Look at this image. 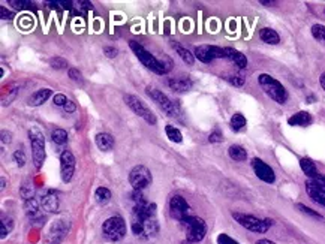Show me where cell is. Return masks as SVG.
<instances>
[{
  "label": "cell",
  "instance_id": "1",
  "mask_svg": "<svg viewBox=\"0 0 325 244\" xmlns=\"http://www.w3.org/2000/svg\"><path fill=\"white\" fill-rule=\"evenodd\" d=\"M258 83L261 86V89L264 90L268 97H271L274 102L283 105L288 100V92L287 89L283 87V84L280 81H277L276 78H273L268 74H261L258 76Z\"/></svg>",
  "mask_w": 325,
  "mask_h": 244
},
{
  "label": "cell",
  "instance_id": "2",
  "mask_svg": "<svg viewBox=\"0 0 325 244\" xmlns=\"http://www.w3.org/2000/svg\"><path fill=\"white\" fill-rule=\"evenodd\" d=\"M178 223H180V226H181L183 232H185L186 240L189 243H199L207 235V223L201 217L191 214L183 220H180Z\"/></svg>",
  "mask_w": 325,
  "mask_h": 244
},
{
  "label": "cell",
  "instance_id": "3",
  "mask_svg": "<svg viewBox=\"0 0 325 244\" xmlns=\"http://www.w3.org/2000/svg\"><path fill=\"white\" fill-rule=\"evenodd\" d=\"M232 219L238 223L240 226H243L250 232H255V234H266L274 223L271 219H259L256 216L246 214V213H238V211L232 213Z\"/></svg>",
  "mask_w": 325,
  "mask_h": 244
},
{
  "label": "cell",
  "instance_id": "4",
  "mask_svg": "<svg viewBox=\"0 0 325 244\" xmlns=\"http://www.w3.org/2000/svg\"><path fill=\"white\" fill-rule=\"evenodd\" d=\"M129 47L134 51V54L136 56V58L147 69H150L152 72H154L157 75H165V71H164V68H162V63H160V58L153 56L149 50H146L144 45H141L139 42H136V40H131Z\"/></svg>",
  "mask_w": 325,
  "mask_h": 244
},
{
  "label": "cell",
  "instance_id": "5",
  "mask_svg": "<svg viewBox=\"0 0 325 244\" xmlns=\"http://www.w3.org/2000/svg\"><path fill=\"white\" fill-rule=\"evenodd\" d=\"M29 141H30V147H32L33 165L36 169H40L45 162V157H47L44 133L39 131V128H32L29 131Z\"/></svg>",
  "mask_w": 325,
  "mask_h": 244
},
{
  "label": "cell",
  "instance_id": "6",
  "mask_svg": "<svg viewBox=\"0 0 325 244\" xmlns=\"http://www.w3.org/2000/svg\"><path fill=\"white\" fill-rule=\"evenodd\" d=\"M126 231H128L126 222L120 216L108 217L102 225V235L105 240H108L111 243H117L120 240H123L126 235Z\"/></svg>",
  "mask_w": 325,
  "mask_h": 244
},
{
  "label": "cell",
  "instance_id": "7",
  "mask_svg": "<svg viewBox=\"0 0 325 244\" xmlns=\"http://www.w3.org/2000/svg\"><path fill=\"white\" fill-rule=\"evenodd\" d=\"M147 94H149V97L153 100V102L162 110V111H165L170 117H178L180 115V108H178V105L175 104V102H172V100L167 96V94H164L160 90H157V89H154V87H147Z\"/></svg>",
  "mask_w": 325,
  "mask_h": 244
},
{
  "label": "cell",
  "instance_id": "8",
  "mask_svg": "<svg viewBox=\"0 0 325 244\" xmlns=\"http://www.w3.org/2000/svg\"><path fill=\"white\" fill-rule=\"evenodd\" d=\"M129 181H131V186L134 188V190L136 192H143L144 189H147L152 181H153V177H152V172L149 171L147 167L144 165H136L131 169V174H129Z\"/></svg>",
  "mask_w": 325,
  "mask_h": 244
},
{
  "label": "cell",
  "instance_id": "9",
  "mask_svg": "<svg viewBox=\"0 0 325 244\" xmlns=\"http://www.w3.org/2000/svg\"><path fill=\"white\" fill-rule=\"evenodd\" d=\"M123 99H125L126 105H128L136 115H139L141 118H144L149 125L154 126V125L157 123V120H156L154 114L149 110V107H147L139 97H136V96H134V94H125Z\"/></svg>",
  "mask_w": 325,
  "mask_h": 244
},
{
  "label": "cell",
  "instance_id": "10",
  "mask_svg": "<svg viewBox=\"0 0 325 244\" xmlns=\"http://www.w3.org/2000/svg\"><path fill=\"white\" fill-rule=\"evenodd\" d=\"M69 228H71L69 220H66L65 217L56 219L50 225V229L47 232V243L48 244H62V241L65 240V237L69 232Z\"/></svg>",
  "mask_w": 325,
  "mask_h": 244
},
{
  "label": "cell",
  "instance_id": "11",
  "mask_svg": "<svg viewBox=\"0 0 325 244\" xmlns=\"http://www.w3.org/2000/svg\"><path fill=\"white\" fill-rule=\"evenodd\" d=\"M193 56L202 63H211L216 58L225 57V50L220 47H216V45H199L195 48Z\"/></svg>",
  "mask_w": 325,
  "mask_h": 244
},
{
  "label": "cell",
  "instance_id": "12",
  "mask_svg": "<svg viewBox=\"0 0 325 244\" xmlns=\"http://www.w3.org/2000/svg\"><path fill=\"white\" fill-rule=\"evenodd\" d=\"M75 172V157L71 150H63L60 154V175L63 183H69Z\"/></svg>",
  "mask_w": 325,
  "mask_h": 244
},
{
  "label": "cell",
  "instance_id": "13",
  "mask_svg": "<svg viewBox=\"0 0 325 244\" xmlns=\"http://www.w3.org/2000/svg\"><path fill=\"white\" fill-rule=\"evenodd\" d=\"M170 213L178 222L191 216V207L188 204V201L180 195H174L170 201Z\"/></svg>",
  "mask_w": 325,
  "mask_h": 244
},
{
  "label": "cell",
  "instance_id": "14",
  "mask_svg": "<svg viewBox=\"0 0 325 244\" xmlns=\"http://www.w3.org/2000/svg\"><path fill=\"white\" fill-rule=\"evenodd\" d=\"M252 168H253V172L256 174V177L259 180H262L264 183H268V185H273L276 181V174L274 171L271 169L270 165H267L266 162L255 157L252 159Z\"/></svg>",
  "mask_w": 325,
  "mask_h": 244
},
{
  "label": "cell",
  "instance_id": "15",
  "mask_svg": "<svg viewBox=\"0 0 325 244\" xmlns=\"http://www.w3.org/2000/svg\"><path fill=\"white\" fill-rule=\"evenodd\" d=\"M58 206H60V201L54 190H47L42 195V198H40V207H42V210H45L47 213H57Z\"/></svg>",
  "mask_w": 325,
  "mask_h": 244
},
{
  "label": "cell",
  "instance_id": "16",
  "mask_svg": "<svg viewBox=\"0 0 325 244\" xmlns=\"http://www.w3.org/2000/svg\"><path fill=\"white\" fill-rule=\"evenodd\" d=\"M306 192H307V195L316 202V204L325 207V188H322V186L316 185L315 181L309 180V181L306 183Z\"/></svg>",
  "mask_w": 325,
  "mask_h": 244
},
{
  "label": "cell",
  "instance_id": "17",
  "mask_svg": "<svg viewBox=\"0 0 325 244\" xmlns=\"http://www.w3.org/2000/svg\"><path fill=\"white\" fill-rule=\"evenodd\" d=\"M223 50H225V58L231 60V62H232L237 68L245 69V68L248 66V58H246V56L243 54V53H240L238 50L231 48V47H227V48H223Z\"/></svg>",
  "mask_w": 325,
  "mask_h": 244
},
{
  "label": "cell",
  "instance_id": "18",
  "mask_svg": "<svg viewBox=\"0 0 325 244\" xmlns=\"http://www.w3.org/2000/svg\"><path fill=\"white\" fill-rule=\"evenodd\" d=\"M168 86L171 90L183 93V92H189L192 89V81L188 76H177V78H170L168 79Z\"/></svg>",
  "mask_w": 325,
  "mask_h": 244
},
{
  "label": "cell",
  "instance_id": "19",
  "mask_svg": "<svg viewBox=\"0 0 325 244\" xmlns=\"http://www.w3.org/2000/svg\"><path fill=\"white\" fill-rule=\"evenodd\" d=\"M313 121L312 118V114L307 113V111H298L295 113L294 115H291L288 118V125L289 126H301V128H306L309 126L310 123Z\"/></svg>",
  "mask_w": 325,
  "mask_h": 244
},
{
  "label": "cell",
  "instance_id": "20",
  "mask_svg": "<svg viewBox=\"0 0 325 244\" xmlns=\"http://www.w3.org/2000/svg\"><path fill=\"white\" fill-rule=\"evenodd\" d=\"M51 94H53V90H51V89H39V90H36V92L29 97V105H30V107H39V105H42V104H45L47 100L51 97Z\"/></svg>",
  "mask_w": 325,
  "mask_h": 244
},
{
  "label": "cell",
  "instance_id": "21",
  "mask_svg": "<svg viewBox=\"0 0 325 244\" xmlns=\"http://www.w3.org/2000/svg\"><path fill=\"white\" fill-rule=\"evenodd\" d=\"M24 208H26V214L32 222H40L42 220V213L39 210V204L35 198L24 201Z\"/></svg>",
  "mask_w": 325,
  "mask_h": 244
},
{
  "label": "cell",
  "instance_id": "22",
  "mask_svg": "<svg viewBox=\"0 0 325 244\" xmlns=\"http://www.w3.org/2000/svg\"><path fill=\"white\" fill-rule=\"evenodd\" d=\"M95 142H96L97 149L102 150V151H110V150H113V149H114V144H115L113 135H110V133H107V132L97 133V135L95 136Z\"/></svg>",
  "mask_w": 325,
  "mask_h": 244
},
{
  "label": "cell",
  "instance_id": "23",
  "mask_svg": "<svg viewBox=\"0 0 325 244\" xmlns=\"http://www.w3.org/2000/svg\"><path fill=\"white\" fill-rule=\"evenodd\" d=\"M259 38L262 39V42H266L268 45H277L280 42V36L279 33L271 29V27H264L259 30Z\"/></svg>",
  "mask_w": 325,
  "mask_h": 244
},
{
  "label": "cell",
  "instance_id": "24",
  "mask_svg": "<svg viewBox=\"0 0 325 244\" xmlns=\"http://www.w3.org/2000/svg\"><path fill=\"white\" fill-rule=\"evenodd\" d=\"M300 167H301L303 172L306 174L310 180H313V178L319 174V172H318V168H316V165H315V162H313L312 159L303 157V159L300 160Z\"/></svg>",
  "mask_w": 325,
  "mask_h": 244
},
{
  "label": "cell",
  "instance_id": "25",
  "mask_svg": "<svg viewBox=\"0 0 325 244\" xmlns=\"http://www.w3.org/2000/svg\"><path fill=\"white\" fill-rule=\"evenodd\" d=\"M172 47L175 48V51H177V54L180 56V58L185 62L186 65H189V66H192L193 63H195V56L188 50V48H185V47H181L180 44H172Z\"/></svg>",
  "mask_w": 325,
  "mask_h": 244
},
{
  "label": "cell",
  "instance_id": "26",
  "mask_svg": "<svg viewBox=\"0 0 325 244\" xmlns=\"http://www.w3.org/2000/svg\"><path fill=\"white\" fill-rule=\"evenodd\" d=\"M228 153H229V157L232 160H235V162H245L248 159V151L243 149L241 146H237V144L231 146Z\"/></svg>",
  "mask_w": 325,
  "mask_h": 244
},
{
  "label": "cell",
  "instance_id": "27",
  "mask_svg": "<svg viewBox=\"0 0 325 244\" xmlns=\"http://www.w3.org/2000/svg\"><path fill=\"white\" fill-rule=\"evenodd\" d=\"M246 123H248L246 117L243 115V114H240V113H235V114L231 117V121H229L231 129H232L234 132H240L241 129H245Z\"/></svg>",
  "mask_w": 325,
  "mask_h": 244
},
{
  "label": "cell",
  "instance_id": "28",
  "mask_svg": "<svg viewBox=\"0 0 325 244\" xmlns=\"http://www.w3.org/2000/svg\"><path fill=\"white\" fill-rule=\"evenodd\" d=\"M95 198H96V201L99 202L100 206H105V204H108V202L111 201V190L104 188V186L97 188L96 192H95Z\"/></svg>",
  "mask_w": 325,
  "mask_h": 244
},
{
  "label": "cell",
  "instance_id": "29",
  "mask_svg": "<svg viewBox=\"0 0 325 244\" xmlns=\"http://www.w3.org/2000/svg\"><path fill=\"white\" fill-rule=\"evenodd\" d=\"M68 138L69 136H68V132L65 129H54L53 133H51V139L57 146H65L68 142Z\"/></svg>",
  "mask_w": 325,
  "mask_h": 244
},
{
  "label": "cell",
  "instance_id": "30",
  "mask_svg": "<svg viewBox=\"0 0 325 244\" xmlns=\"http://www.w3.org/2000/svg\"><path fill=\"white\" fill-rule=\"evenodd\" d=\"M165 133H167V138L171 141V142H181L183 141V133L180 132V129H177L175 126L172 125H168L165 126Z\"/></svg>",
  "mask_w": 325,
  "mask_h": 244
},
{
  "label": "cell",
  "instance_id": "31",
  "mask_svg": "<svg viewBox=\"0 0 325 244\" xmlns=\"http://www.w3.org/2000/svg\"><path fill=\"white\" fill-rule=\"evenodd\" d=\"M12 229H14V220L3 217V219H2V223H0V237H2V240L6 238V237L11 234Z\"/></svg>",
  "mask_w": 325,
  "mask_h": 244
},
{
  "label": "cell",
  "instance_id": "32",
  "mask_svg": "<svg viewBox=\"0 0 325 244\" xmlns=\"http://www.w3.org/2000/svg\"><path fill=\"white\" fill-rule=\"evenodd\" d=\"M50 66L53 69H66L69 66V63H68V60L63 58V57H53L50 60Z\"/></svg>",
  "mask_w": 325,
  "mask_h": 244
},
{
  "label": "cell",
  "instance_id": "33",
  "mask_svg": "<svg viewBox=\"0 0 325 244\" xmlns=\"http://www.w3.org/2000/svg\"><path fill=\"white\" fill-rule=\"evenodd\" d=\"M297 210H300L301 213L307 214V216H310V217H313V219H318V220H325L322 214H319L318 211H315V210H312V208L306 207L304 204H297Z\"/></svg>",
  "mask_w": 325,
  "mask_h": 244
},
{
  "label": "cell",
  "instance_id": "34",
  "mask_svg": "<svg viewBox=\"0 0 325 244\" xmlns=\"http://www.w3.org/2000/svg\"><path fill=\"white\" fill-rule=\"evenodd\" d=\"M312 35L316 40H321V42H325V26L322 24H313L312 26Z\"/></svg>",
  "mask_w": 325,
  "mask_h": 244
},
{
  "label": "cell",
  "instance_id": "35",
  "mask_svg": "<svg viewBox=\"0 0 325 244\" xmlns=\"http://www.w3.org/2000/svg\"><path fill=\"white\" fill-rule=\"evenodd\" d=\"M225 79L235 87H241L245 84V78H243V75H240V74H229L225 76Z\"/></svg>",
  "mask_w": 325,
  "mask_h": 244
},
{
  "label": "cell",
  "instance_id": "36",
  "mask_svg": "<svg viewBox=\"0 0 325 244\" xmlns=\"http://www.w3.org/2000/svg\"><path fill=\"white\" fill-rule=\"evenodd\" d=\"M14 162L17 164V167H24V164H26V153H24V150L23 149H18V150H15L14 151Z\"/></svg>",
  "mask_w": 325,
  "mask_h": 244
},
{
  "label": "cell",
  "instance_id": "37",
  "mask_svg": "<svg viewBox=\"0 0 325 244\" xmlns=\"http://www.w3.org/2000/svg\"><path fill=\"white\" fill-rule=\"evenodd\" d=\"M68 75H69V78H71L72 81H75V83H83V74H81L78 69L71 68V69L68 71Z\"/></svg>",
  "mask_w": 325,
  "mask_h": 244
},
{
  "label": "cell",
  "instance_id": "38",
  "mask_svg": "<svg viewBox=\"0 0 325 244\" xmlns=\"http://www.w3.org/2000/svg\"><path fill=\"white\" fill-rule=\"evenodd\" d=\"M68 100H69V99H68L65 94H62V93H57V94L53 96V102H54V105H57V107H65Z\"/></svg>",
  "mask_w": 325,
  "mask_h": 244
},
{
  "label": "cell",
  "instance_id": "39",
  "mask_svg": "<svg viewBox=\"0 0 325 244\" xmlns=\"http://www.w3.org/2000/svg\"><path fill=\"white\" fill-rule=\"evenodd\" d=\"M217 244H240V243H237L228 234H219L217 235Z\"/></svg>",
  "mask_w": 325,
  "mask_h": 244
},
{
  "label": "cell",
  "instance_id": "40",
  "mask_svg": "<svg viewBox=\"0 0 325 244\" xmlns=\"http://www.w3.org/2000/svg\"><path fill=\"white\" fill-rule=\"evenodd\" d=\"M222 139H223V135H222V132H220L219 129L213 131V132L209 135V141L211 142V144H217V142H222Z\"/></svg>",
  "mask_w": 325,
  "mask_h": 244
},
{
  "label": "cell",
  "instance_id": "41",
  "mask_svg": "<svg viewBox=\"0 0 325 244\" xmlns=\"http://www.w3.org/2000/svg\"><path fill=\"white\" fill-rule=\"evenodd\" d=\"M19 193H21V196L24 198V201L32 199V198H33V188H32V186H29V185H26V186H23V188H21V190H19Z\"/></svg>",
  "mask_w": 325,
  "mask_h": 244
},
{
  "label": "cell",
  "instance_id": "42",
  "mask_svg": "<svg viewBox=\"0 0 325 244\" xmlns=\"http://www.w3.org/2000/svg\"><path fill=\"white\" fill-rule=\"evenodd\" d=\"M11 142H12V132L2 131V144L6 146V144H11Z\"/></svg>",
  "mask_w": 325,
  "mask_h": 244
},
{
  "label": "cell",
  "instance_id": "43",
  "mask_svg": "<svg viewBox=\"0 0 325 244\" xmlns=\"http://www.w3.org/2000/svg\"><path fill=\"white\" fill-rule=\"evenodd\" d=\"M0 17H2V19H12L14 18V12L8 11L5 6H0Z\"/></svg>",
  "mask_w": 325,
  "mask_h": 244
},
{
  "label": "cell",
  "instance_id": "44",
  "mask_svg": "<svg viewBox=\"0 0 325 244\" xmlns=\"http://www.w3.org/2000/svg\"><path fill=\"white\" fill-rule=\"evenodd\" d=\"M104 54H105L107 57L113 58V57H115V56L118 54V50H117L115 47H104Z\"/></svg>",
  "mask_w": 325,
  "mask_h": 244
},
{
  "label": "cell",
  "instance_id": "45",
  "mask_svg": "<svg viewBox=\"0 0 325 244\" xmlns=\"http://www.w3.org/2000/svg\"><path fill=\"white\" fill-rule=\"evenodd\" d=\"M8 3H9V5H12L15 9H23V8H24V5H29L27 2H23V0H9Z\"/></svg>",
  "mask_w": 325,
  "mask_h": 244
},
{
  "label": "cell",
  "instance_id": "46",
  "mask_svg": "<svg viewBox=\"0 0 325 244\" xmlns=\"http://www.w3.org/2000/svg\"><path fill=\"white\" fill-rule=\"evenodd\" d=\"M63 110H65V113H68V114H71V113H74L75 110H76V105L72 102V100H68L66 102V105L63 107Z\"/></svg>",
  "mask_w": 325,
  "mask_h": 244
},
{
  "label": "cell",
  "instance_id": "47",
  "mask_svg": "<svg viewBox=\"0 0 325 244\" xmlns=\"http://www.w3.org/2000/svg\"><path fill=\"white\" fill-rule=\"evenodd\" d=\"M312 181H315L316 185H319V186H322V188H325V174H318Z\"/></svg>",
  "mask_w": 325,
  "mask_h": 244
},
{
  "label": "cell",
  "instance_id": "48",
  "mask_svg": "<svg viewBox=\"0 0 325 244\" xmlns=\"http://www.w3.org/2000/svg\"><path fill=\"white\" fill-rule=\"evenodd\" d=\"M261 5H266V6H274L277 5V2H274V0H259Z\"/></svg>",
  "mask_w": 325,
  "mask_h": 244
},
{
  "label": "cell",
  "instance_id": "49",
  "mask_svg": "<svg viewBox=\"0 0 325 244\" xmlns=\"http://www.w3.org/2000/svg\"><path fill=\"white\" fill-rule=\"evenodd\" d=\"M78 5H81V8H84V9H93V5L90 2H83V0H79Z\"/></svg>",
  "mask_w": 325,
  "mask_h": 244
},
{
  "label": "cell",
  "instance_id": "50",
  "mask_svg": "<svg viewBox=\"0 0 325 244\" xmlns=\"http://www.w3.org/2000/svg\"><path fill=\"white\" fill-rule=\"evenodd\" d=\"M256 244H276V243L271 241V240H267V238H262V240H258Z\"/></svg>",
  "mask_w": 325,
  "mask_h": 244
},
{
  "label": "cell",
  "instance_id": "51",
  "mask_svg": "<svg viewBox=\"0 0 325 244\" xmlns=\"http://www.w3.org/2000/svg\"><path fill=\"white\" fill-rule=\"evenodd\" d=\"M319 84H321V87L325 90V72L321 74V76H319Z\"/></svg>",
  "mask_w": 325,
  "mask_h": 244
}]
</instances>
